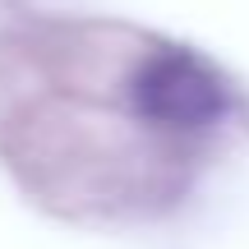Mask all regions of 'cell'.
Instances as JSON below:
<instances>
[{
    "label": "cell",
    "mask_w": 249,
    "mask_h": 249,
    "mask_svg": "<svg viewBox=\"0 0 249 249\" xmlns=\"http://www.w3.org/2000/svg\"><path fill=\"white\" fill-rule=\"evenodd\" d=\"M129 102L143 120L161 129H203L217 124L231 107L222 74L194 51H152L129 79Z\"/></svg>",
    "instance_id": "cell-1"
}]
</instances>
